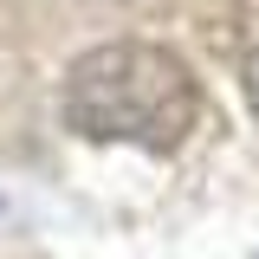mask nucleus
I'll use <instances>...</instances> for the list:
<instances>
[{
	"instance_id": "nucleus-1",
	"label": "nucleus",
	"mask_w": 259,
	"mask_h": 259,
	"mask_svg": "<svg viewBox=\"0 0 259 259\" xmlns=\"http://www.w3.org/2000/svg\"><path fill=\"white\" fill-rule=\"evenodd\" d=\"M65 123L91 143L182 149L201 123V84L175 52L110 39L65 71Z\"/></svg>"
}]
</instances>
